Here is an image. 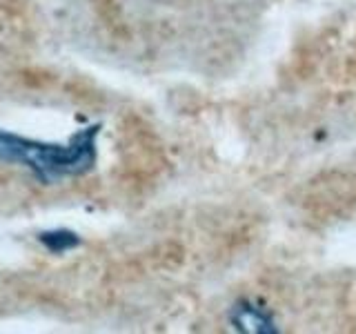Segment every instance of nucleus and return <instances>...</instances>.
Segmentation results:
<instances>
[{
  "instance_id": "nucleus-1",
  "label": "nucleus",
  "mask_w": 356,
  "mask_h": 334,
  "mask_svg": "<svg viewBox=\"0 0 356 334\" xmlns=\"http://www.w3.org/2000/svg\"><path fill=\"white\" fill-rule=\"evenodd\" d=\"M96 134L98 125L76 134L67 145H56L20 138L0 129V161L22 163L44 183L60 176L85 174L96 161Z\"/></svg>"
},
{
  "instance_id": "nucleus-2",
  "label": "nucleus",
  "mask_w": 356,
  "mask_h": 334,
  "mask_svg": "<svg viewBox=\"0 0 356 334\" xmlns=\"http://www.w3.org/2000/svg\"><path fill=\"white\" fill-rule=\"evenodd\" d=\"M42 243L47 245L51 252H65L74 248L78 239L72 232H49V234H42Z\"/></svg>"
}]
</instances>
